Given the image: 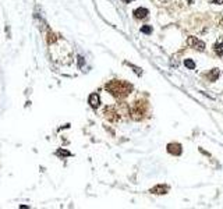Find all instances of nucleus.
Instances as JSON below:
<instances>
[{
    "label": "nucleus",
    "instance_id": "obj_11",
    "mask_svg": "<svg viewBox=\"0 0 223 209\" xmlns=\"http://www.w3.org/2000/svg\"><path fill=\"white\" fill-rule=\"evenodd\" d=\"M184 64H186V67L190 68V70H194V68H195V63H194L192 60H186Z\"/></svg>",
    "mask_w": 223,
    "mask_h": 209
},
{
    "label": "nucleus",
    "instance_id": "obj_14",
    "mask_svg": "<svg viewBox=\"0 0 223 209\" xmlns=\"http://www.w3.org/2000/svg\"><path fill=\"white\" fill-rule=\"evenodd\" d=\"M82 63H84V59H82L81 56H78V66H80V67H82Z\"/></svg>",
    "mask_w": 223,
    "mask_h": 209
},
{
    "label": "nucleus",
    "instance_id": "obj_8",
    "mask_svg": "<svg viewBox=\"0 0 223 209\" xmlns=\"http://www.w3.org/2000/svg\"><path fill=\"white\" fill-rule=\"evenodd\" d=\"M167 191H169L167 186H156L151 190V192H154V194H166Z\"/></svg>",
    "mask_w": 223,
    "mask_h": 209
},
{
    "label": "nucleus",
    "instance_id": "obj_9",
    "mask_svg": "<svg viewBox=\"0 0 223 209\" xmlns=\"http://www.w3.org/2000/svg\"><path fill=\"white\" fill-rule=\"evenodd\" d=\"M219 74H220V71H219L218 68H213V70H212V71H211V73L208 74V77H209V80H211V81L213 82V81H216V80H218Z\"/></svg>",
    "mask_w": 223,
    "mask_h": 209
},
{
    "label": "nucleus",
    "instance_id": "obj_4",
    "mask_svg": "<svg viewBox=\"0 0 223 209\" xmlns=\"http://www.w3.org/2000/svg\"><path fill=\"white\" fill-rule=\"evenodd\" d=\"M167 152H170L172 155H180L181 153V145L180 144H169L167 145Z\"/></svg>",
    "mask_w": 223,
    "mask_h": 209
},
{
    "label": "nucleus",
    "instance_id": "obj_10",
    "mask_svg": "<svg viewBox=\"0 0 223 209\" xmlns=\"http://www.w3.org/2000/svg\"><path fill=\"white\" fill-rule=\"evenodd\" d=\"M56 155H57L59 158H66V156H71V153H70L68 151H66V149H59L57 152H56Z\"/></svg>",
    "mask_w": 223,
    "mask_h": 209
},
{
    "label": "nucleus",
    "instance_id": "obj_6",
    "mask_svg": "<svg viewBox=\"0 0 223 209\" xmlns=\"http://www.w3.org/2000/svg\"><path fill=\"white\" fill-rule=\"evenodd\" d=\"M213 50L219 57H223V39H220V41H218L216 43H215Z\"/></svg>",
    "mask_w": 223,
    "mask_h": 209
},
{
    "label": "nucleus",
    "instance_id": "obj_16",
    "mask_svg": "<svg viewBox=\"0 0 223 209\" xmlns=\"http://www.w3.org/2000/svg\"><path fill=\"white\" fill-rule=\"evenodd\" d=\"M192 1H194V0H187V3H192Z\"/></svg>",
    "mask_w": 223,
    "mask_h": 209
},
{
    "label": "nucleus",
    "instance_id": "obj_7",
    "mask_svg": "<svg viewBox=\"0 0 223 209\" xmlns=\"http://www.w3.org/2000/svg\"><path fill=\"white\" fill-rule=\"evenodd\" d=\"M88 102H89V104H91L92 107H98L100 103V99H99V95H96V94H92L91 96H89V99H88Z\"/></svg>",
    "mask_w": 223,
    "mask_h": 209
},
{
    "label": "nucleus",
    "instance_id": "obj_13",
    "mask_svg": "<svg viewBox=\"0 0 223 209\" xmlns=\"http://www.w3.org/2000/svg\"><path fill=\"white\" fill-rule=\"evenodd\" d=\"M211 3H215V4H223V0H209Z\"/></svg>",
    "mask_w": 223,
    "mask_h": 209
},
{
    "label": "nucleus",
    "instance_id": "obj_17",
    "mask_svg": "<svg viewBox=\"0 0 223 209\" xmlns=\"http://www.w3.org/2000/svg\"><path fill=\"white\" fill-rule=\"evenodd\" d=\"M162 1H167V0H162Z\"/></svg>",
    "mask_w": 223,
    "mask_h": 209
},
{
    "label": "nucleus",
    "instance_id": "obj_2",
    "mask_svg": "<svg viewBox=\"0 0 223 209\" xmlns=\"http://www.w3.org/2000/svg\"><path fill=\"white\" fill-rule=\"evenodd\" d=\"M187 43H188L190 48H194V49L198 50V52H204L205 50V43L201 41V39H198L197 37H190L187 39Z\"/></svg>",
    "mask_w": 223,
    "mask_h": 209
},
{
    "label": "nucleus",
    "instance_id": "obj_1",
    "mask_svg": "<svg viewBox=\"0 0 223 209\" xmlns=\"http://www.w3.org/2000/svg\"><path fill=\"white\" fill-rule=\"evenodd\" d=\"M106 89L116 98H124L131 92L132 86L124 81H116L114 80V81H110L109 84H106Z\"/></svg>",
    "mask_w": 223,
    "mask_h": 209
},
{
    "label": "nucleus",
    "instance_id": "obj_5",
    "mask_svg": "<svg viewBox=\"0 0 223 209\" xmlns=\"http://www.w3.org/2000/svg\"><path fill=\"white\" fill-rule=\"evenodd\" d=\"M105 116L109 118V120H112V121H116V120L118 118V114L114 112L113 107H106V109H105Z\"/></svg>",
    "mask_w": 223,
    "mask_h": 209
},
{
    "label": "nucleus",
    "instance_id": "obj_3",
    "mask_svg": "<svg viewBox=\"0 0 223 209\" xmlns=\"http://www.w3.org/2000/svg\"><path fill=\"white\" fill-rule=\"evenodd\" d=\"M148 14H149V11L146 9H144V7H140V9L134 10V17L138 20H142V18H146L148 17Z\"/></svg>",
    "mask_w": 223,
    "mask_h": 209
},
{
    "label": "nucleus",
    "instance_id": "obj_15",
    "mask_svg": "<svg viewBox=\"0 0 223 209\" xmlns=\"http://www.w3.org/2000/svg\"><path fill=\"white\" fill-rule=\"evenodd\" d=\"M124 3H130V1H131V0H123Z\"/></svg>",
    "mask_w": 223,
    "mask_h": 209
},
{
    "label": "nucleus",
    "instance_id": "obj_12",
    "mask_svg": "<svg viewBox=\"0 0 223 209\" xmlns=\"http://www.w3.org/2000/svg\"><path fill=\"white\" fill-rule=\"evenodd\" d=\"M141 32H142V34H146V35H149L151 32H152V27H149V25H144V27L141 28Z\"/></svg>",
    "mask_w": 223,
    "mask_h": 209
}]
</instances>
